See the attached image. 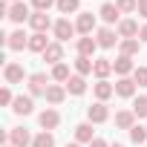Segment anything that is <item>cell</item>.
Here are the masks:
<instances>
[{
  "mask_svg": "<svg viewBox=\"0 0 147 147\" xmlns=\"http://www.w3.org/2000/svg\"><path fill=\"white\" fill-rule=\"evenodd\" d=\"M141 18H147V0H138V9H136Z\"/></svg>",
  "mask_w": 147,
  "mask_h": 147,
  "instance_id": "cell-37",
  "label": "cell"
},
{
  "mask_svg": "<svg viewBox=\"0 0 147 147\" xmlns=\"http://www.w3.org/2000/svg\"><path fill=\"white\" fill-rule=\"evenodd\" d=\"M133 113H136V118H147V95H138L133 101Z\"/></svg>",
  "mask_w": 147,
  "mask_h": 147,
  "instance_id": "cell-32",
  "label": "cell"
},
{
  "mask_svg": "<svg viewBox=\"0 0 147 147\" xmlns=\"http://www.w3.org/2000/svg\"><path fill=\"white\" fill-rule=\"evenodd\" d=\"M115 6H118L121 15H133L138 9V0H115Z\"/></svg>",
  "mask_w": 147,
  "mask_h": 147,
  "instance_id": "cell-33",
  "label": "cell"
},
{
  "mask_svg": "<svg viewBox=\"0 0 147 147\" xmlns=\"http://www.w3.org/2000/svg\"><path fill=\"white\" fill-rule=\"evenodd\" d=\"M66 147H81V144H78V141H72V144H66Z\"/></svg>",
  "mask_w": 147,
  "mask_h": 147,
  "instance_id": "cell-40",
  "label": "cell"
},
{
  "mask_svg": "<svg viewBox=\"0 0 147 147\" xmlns=\"http://www.w3.org/2000/svg\"><path fill=\"white\" fill-rule=\"evenodd\" d=\"M63 87H66L69 95H84V92H87V81H84V75H72Z\"/></svg>",
  "mask_w": 147,
  "mask_h": 147,
  "instance_id": "cell-23",
  "label": "cell"
},
{
  "mask_svg": "<svg viewBox=\"0 0 147 147\" xmlns=\"http://www.w3.org/2000/svg\"><path fill=\"white\" fill-rule=\"evenodd\" d=\"M133 81H136V87H147V66H136Z\"/></svg>",
  "mask_w": 147,
  "mask_h": 147,
  "instance_id": "cell-34",
  "label": "cell"
},
{
  "mask_svg": "<svg viewBox=\"0 0 147 147\" xmlns=\"http://www.w3.org/2000/svg\"><path fill=\"white\" fill-rule=\"evenodd\" d=\"M115 32H118V38H121V40H127V38H138V32H141V29H138V23H136V20L124 18V20L118 23V29H115Z\"/></svg>",
  "mask_w": 147,
  "mask_h": 147,
  "instance_id": "cell-13",
  "label": "cell"
},
{
  "mask_svg": "<svg viewBox=\"0 0 147 147\" xmlns=\"http://www.w3.org/2000/svg\"><path fill=\"white\" fill-rule=\"evenodd\" d=\"M6 18H9L12 23H26L32 15H29V6L23 3V0H18V3H12V6H9V15H6Z\"/></svg>",
  "mask_w": 147,
  "mask_h": 147,
  "instance_id": "cell-6",
  "label": "cell"
},
{
  "mask_svg": "<svg viewBox=\"0 0 147 147\" xmlns=\"http://www.w3.org/2000/svg\"><path fill=\"white\" fill-rule=\"evenodd\" d=\"M90 147H113V144H107V141H104V138H95V141H92V144H90Z\"/></svg>",
  "mask_w": 147,
  "mask_h": 147,
  "instance_id": "cell-38",
  "label": "cell"
},
{
  "mask_svg": "<svg viewBox=\"0 0 147 147\" xmlns=\"http://www.w3.org/2000/svg\"><path fill=\"white\" fill-rule=\"evenodd\" d=\"M75 29H78L81 35H92V29H95V15H92V12H78Z\"/></svg>",
  "mask_w": 147,
  "mask_h": 147,
  "instance_id": "cell-12",
  "label": "cell"
},
{
  "mask_svg": "<svg viewBox=\"0 0 147 147\" xmlns=\"http://www.w3.org/2000/svg\"><path fill=\"white\" fill-rule=\"evenodd\" d=\"M52 107H58L63 98H66V87H61V84H49V90H46V95H43Z\"/></svg>",
  "mask_w": 147,
  "mask_h": 147,
  "instance_id": "cell-22",
  "label": "cell"
},
{
  "mask_svg": "<svg viewBox=\"0 0 147 147\" xmlns=\"http://www.w3.org/2000/svg\"><path fill=\"white\" fill-rule=\"evenodd\" d=\"M138 38H127V40H121L118 43V49H121V55H127V58H133V55H138Z\"/></svg>",
  "mask_w": 147,
  "mask_h": 147,
  "instance_id": "cell-27",
  "label": "cell"
},
{
  "mask_svg": "<svg viewBox=\"0 0 147 147\" xmlns=\"http://www.w3.org/2000/svg\"><path fill=\"white\" fill-rule=\"evenodd\" d=\"M136 81L133 78H118L115 81V95H121V98H136Z\"/></svg>",
  "mask_w": 147,
  "mask_h": 147,
  "instance_id": "cell-15",
  "label": "cell"
},
{
  "mask_svg": "<svg viewBox=\"0 0 147 147\" xmlns=\"http://www.w3.org/2000/svg\"><path fill=\"white\" fill-rule=\"evenodd\" d=\"M32 147H55V136H52L49 130H40V133L35 136V141H32Z\"/></svg>",
  "mask_w": 147,
  "mask_h": 147,
  "instance_id": "cell-29",
  "label": "cell"
},
{
  "mask_svg": "<svg viewBox=\"0 0 147 147\" xmlns=\"http://www.w3.org/2000/svg\"><path fill=\"white\" fill-rule=\"evenodd\" d=\"M49 43H52V40H49L43 32H35V35H29V46H26V49H29V52H40V55H43Z\"/></svg>",
  "mask_w": 147,
  "mask_h": 147,
  "instance_id": "cell-17",
  "label": "cell"
},
{
  "mask_svg": "<svg viewBox=\"0 0 147 147\" xmlns=\"http://www.w3.org/2000/svg\"><path fill=\"white\" fill-rule=\"evenodd\" d=\"M92 66H95L92 58H84V55L75 58V72H78V75H92Z\"/></svg>",
  "mask_w": 147,
  "mask_h": 147,
  "instance_id": "cell-26",
  "label": "cell"
},
{
  "mask_svg": "<svg viewBox=\"0 0 147 147\" xmlns=\"http://www.w3.org/2000/svg\"><path fill=\"white\" fill-rule=\"evenodd\" d=\"M115 127H121V130H133V127H136V113H133V110H121V113H115Z\"/></svg>",
  "mask_w": 147,
  "mask_h": 147,
  "instance_id": "cell-24",
  "label": "cell"
},
{
  "mask_svg": "<svg viewBox=\"0 0 147 147\" xmlns=\"http://www.w3.org/2000/svg\"><path fill=\"white\" fill-rule=\"evenodd\" d=\"M29 26H32L35 32H43V35H46V29H52L55 23L49 20V15H46V12H32V18H29Z\"/></svg>",
  "mask_w": 147,
  "mask_h": 147,
  "instance_id": "cell-11",
  "label": "cell"
},
{
  "mask_svg": "<svg viewBox=\"0 0 147 147\" xmlns=\"http://www.w3.org/2000/svg\"><path fill=\"white\" fill-rule=\"evenodd\" d=\"M78 55H84V58H92V52L98 49V40L92 38V35H84V38H78Z\"/></svg>",
  "mask_w": 147,
  "mask_h": 147,
  "instance_id": "cell-18",
  "label": "cell"
},
{
  "mask_svg": "<svg viewBox=\"0 0 147 147\" xmlns=\"http://www.w3.org/2000/svg\"><path fill=\"white\" fill-rule=\"evenodd\" d=\"M113 147H124V144H113Z\"/></svg>",
  "mask_w": 147,
  "mask_h": 147,
  "instance_id": "cell-43",
  "label": "cell"
},
{
  "mask_svg": "<svg viewBox=\"0 0 147 147\" xmlns=\"http://www.w3.org/2000/svg\"><path fill=\"white\" fill-rule=\"evenodd\" d=\"M6 3H18V0H6Z\"/></svg>",
  "mask_w": 147,
  "mask_h": 147,
  "instance_id": "cell-41",
  "label": "cell"
},
{
  "mask_svg": "<svg viewBox=\"0 0 147 147\" xmlns=\"http://www.w3.org/2000/svg\"><path fill=\"white\" fill-rule=\"evenodd\" d=\"M3 78H6V84H23V78H26V72H23V66L20 63H6L3 66Z\"/></svg>",
  "mask_w": 147,
  "mask_h": 147,
  "instance_id": "cell-7",
  "label": "cell"
},
{
  "mask_svg": "<svg viewBox=\"0 0 147 147\" xmlns=\"http://www.w3.org/2000/svg\"><path fill=\"white\" fill-rule=\"evenodd\" d=\"M43 61L52 63V66H55V63H63V46H61L58 40H52V43L46 46V52H43Z\"/></svg>",
  "mask_w": 147,
  "mask_h": 147,
  "instance_id": "cell-14",
  "label": "cell"
},
{
  "mask_svg": "<svg viewBox=\"0 0 147 147\" xmlns=\"http://www.w3.org/2000/svg\"><path fill=\"white\" fill-rule=\"evenodd\" d=\"M38 121H40V127H43V130H49V133H52V130L61 124V115H58V110H55V107H46V110L38 115Z\"/></svg>",
  "mask_w": 147,
  "mask_h": 147,
  "instance_id": "cell-8",
  "label": "cell"
},
{
  "mask_svg": "<svg viewBox=\"0 0 147 147\" xmlns=\"http://www.w3.org/2000/svg\"><path fill=\"white\" fill-rule=\"evenodd\" d=\"M75 141H78V144H92V141H95V130H92L90 121H84V124L75 127Z\"/></svg>",
  "mask_w": 147,
  "mask_h": 147,
  "instance_id": "cell-16",
  "label": "cell"
},
{
  "mask_svg": "<svg viewBox=\"0 0 147 147\" xmlns=\"http://www.w3.org/2000/svg\"><path fill=\"white\" fill-rule=\"evenodd\" d=\"M113 72L118 78H127L130 72H136V66H133V58H127V55H118L115 61H113Z\"/></svg>",
  "mask_w": 147,
  "mask_h": 147,
  "instance_id": "cell-10",
  "label": "cell"
},
{
  "mask_svg": "<svg viewBox=\"0 0 147 147\" xmlns=\"http://www.w3.org/2000/svg\"><path fill=\"white\" fill-rule=\"evenodd\" d=\"M32 6L35 12H49L52 6H58V0H32Z\"/></svg>",
  "mask_w": 147,
  "mask_h": 147,
  "instance_id": "cell-35",
  "label": "cell"
},
{
  "mask_svg": "<svg viewBox=\"0 0 147 147\" xmlns=\"http://www.w3.org/2000/svg\"><path fill=\"white\" fill-rule=\"evenodd\" d=\"M3 147H15V144H3Z\"/></svg>",
  "mask_w": 147,
  "mask_h": 147,
  "instance_id": "cell-42",
  "label": "cell"
},
{
  "mask_svg": "<svg viewBox=\"0 0 147 147\" xmlns=\"http://www.w3.org/2000/svg\"><path fill=\"white\" fill-rule=\"evenodd\" d=\"M98 15H101V20H104L107 26H110V23H121V20H118V15H121V12H118V6H115V3H104V6L98 9Z\"/></svg>",
  "mask_w": 147,
  "mask_h": 147,
  "instance_id": "cell-21",
  "label": "cell"
},
{
  "mask_svg": "<svg viewBox=\"0 0 147 147\" xmlns=\"http://www.w3.org/2000/svg\"><path fill=\"white\" fill-rule=\"evenodd\" d=\"M107 118H110V110H107L104 101H95L92 107H87V121L90 124H104Z\"/></svg>",
  "mask_w": 147,
  "mask_h": 147,
  "instance_id": "cell-3",
  "label": "cell"
},
{
  "mask_svg": "<svg viewBox=\"0 0 147 147\" xmlns=\"http://www.w3.org/2000/svg\"><path fill=\"white\" fill-rule=\"evenodd\" d=\"M92 92H95L98 101H107L110 95H115V84H110V81H98V84L92 87Z\"/></svg>",
  "mask_w": 147,
  "mask_h": 147,
  "instance_id": "cell-25",
  "label": "cell"
},
{
  "mask_svg": "<svg viewBox=\"0 0 147 147\" xmlns=\"http://www.w3.org/2000/svg\"><path fill=\"white\" fill-rule=\"evenodd\" d=\"M26 84H29V95H46V90H49L46 72H32V75L26 78Z\"/></svg>",
  "mask_w": 147,
  "mask_h": 147,
  "instance_id": "cell-1",
  "label": "cell"
},
{
  "mask_svg": "<svg viewBox=\"0 0 147 147\" xmlns=\"http://www.w3.org/2000/svg\"><path fill=\"white\" fill-rule=\"evenodd\" d=\"M35 138L29 136V130L26 127H15V130H9V144H15V147H29Z\"/></svg>",
  "mask_w": 147,
  "mask_h": 147,
  "instance_id": "cell-9",
  "label": "cell"
},
{
  "mask_svg": "<svg viewBox=\"0 0 147 147\" xmlns=\"http://www.w3.org/2000/svg\"><path fill=\"white\" fill-rule=\"evenodd\" d=\"M113 72V61L110 58H95V66H92V75L98 81H107V75Z\"/></svg>",
  "mask_w": 147,
  "mask_h": 147,
  "instance_id": "cell-20",
  "label": "cell"
},
{
  "mask_svg": "<svg viewBox=\"0 0 147 147\" xmlns=\"http://www.w3.org/2000/svg\"><path fill=\"white\" fill-rule=\"evenodd\" d=\"M138 40H144V43H147V23L141 26V32H138Z\"/></svg>",
  "mask_w": 147,
  "mask_h": 147,
  "instance_id": "cell-39",
  "label": "cell"
},
{
  "mask_svg": "<svg viewBox=\"0 0 147 147\" xmlns=\"http://www.w3.org/2000/svg\"><path fill=\"white\" fill-rule=\"evenodd\" d=\"M130 141H133V144H144V141H147V127L136 124V127L130 130Z\"/></svg>",
  "mask_w": 147,
  "mask_h": 147,
  "instance_id": "cell-31",
  "label": "cell"
},
{
  "mask_svg": "<svg viewBox=\"0 0 147 147\" xmlns=\"http://www.w3.org/2000/svg\"><path fill=\"white\" fill-rule=\"evenodd\" d=\"M52 32H55V40H58V43H63V40H69L72 35H75L78 29H75V23H69V18H61V20H55Z\"/></svg>",
  "mask_w": 147,
  "mask_h": 147,
  "instance_id": "cell-2",
  "label": "cell"
},
{
  "mask_svg": "<svg viewBox=\"0 0 147 147\" xmlns=\"http://www.w3.org/2000/svg\"><path fill=\"white\" fill-rule=\"evenodd\" d=\"M6 38V46L12 49V52H20L23 46H29V35L23 32V29H15V32H9V35H3Z\"/></svg>",
  "mask_w": 147,
  "mask_h": 147,
  "instance_id": "cell-5",
  "label": "cell"
},
{
  "mask_svg": "<svg viewBox=\"0 0 147 147\" xmlns=\"http://www.w3.org/2000/svg\"><path fill=\"white\" fill-rule=\"evenodd\" d=\"M95 40H98V46H101V49H113V46H115V40H118V32H115L113 26H101V29L95 32Z\"/></svg>",
  "mask_w": 147,
  "mask_h": 147,
  "instance_id": "cell-4",
  "label": "cell"
},
{
  "mask_svg": "<svg viewBox=\"0 0 147 147\" xmlns=\"http://www.w3.org/2000/svg\"><path fill=\"white\" fill-rule=\"evenodd\" d=\"M72 75H69V66L66 63H55L52 66V81H58V84H66Z\"/></svg>",
  "mask_w": 147,
  "mask_h": 147,
  "instance_id": "cell-28",
  "label": "cell"
},
{
  "mask_svg": "<svg viewBox=\"0 0 147 147\" xmlns=\"http://www.w3.org/2000/svg\"><path fill=\"white\" fill-rule=\"evenodd\" d=\"M0 104H3V107H12V104H15V95H12V90H9V87L0 90Z\"/></svg>",
  "mask_w": 147,
  "mask_h": 147,
  "instance_id": "cell-36",
  "label": "cell"
},
{
  "mask_svg": "<svg viewBox=\"0 0 147 147\" xmlns=\"http://www.w3.org/2000/svg\"><path fill=\"white\" fill-rule=\"evenodd\" d=\"M32 110H35L32 95H18V98H15V104H12V113H18V115H29Z\"/></svg>",
  "mask_w": 147,
  "mask_h": 147,
  "instance_id": "cell-19",
  "label": "cell"
},
{
  "mask_svg": "<svg viewBox=\"0 0 147 147\" xmlns=\"http://www.w3.org/2000/svg\"><path fill=\"white\" fill-rule=\"evenodd\" d=\"M81 9V0H58V12L61 15H75Z\"/></svg>",
  "mask_w": 147,
  "mask_h": 147,
  "instance_id": "cell-30",
  "label": "cell"
}]
</instances>
